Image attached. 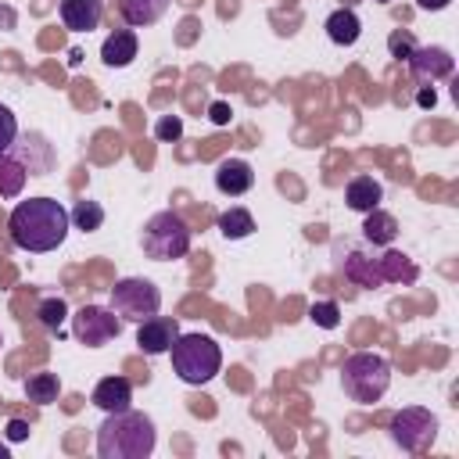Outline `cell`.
<instances>
[{"mask_svg": "<svg viewBox=\"0 0 459 459\" xmlns=\"http://www.w3.org/2000/svg\"><path fill=\"white\" fill-rule=\"evenodd\" d=\"M68 208L54 197H29V201H18L11 219H7V230H11V240L22 247V251H54L57 244H65L68 237Z\"/></svg>", "mask_w": 459, "mask_h": 459, "instance_id": "cell-1", "label": "cell"}, {"mask_svg": "<svg viewBox=\"0 0 459 459\" xmlns=\"http://www.w3.org/2000/svg\"><path fill=\"white\" fill-rule=\"evenodd\" d=\"M154 452V423L143 412L122 409L108 412L97 427V455L100 459H147Z\"/></svg>", "mask_w": 459, "mask_h": 459, "instance_id": "cell-2", "label": "cell"}, {"mask_svg": "<svg viewBox=\"0 0 459 459\" xmlns=\"http://www.w3.org/2000/svg\"><path fill=\"white\" fill-rule=\"evenodd\" d=\"M169 351H172V369L183 384L201 387L222 369V351L208 333H179Z\"/></svg>", "mask_w": 459, "mask_h": 459, "instance_id": "cell-3", "label": "cell"}, {"mask_svg": "<svg viewBox=\"0 0 459 459\" xmlns=\"http://www.w3.org/2000/svg\"><path fill=\"white\" fill-rule=\"evenodd\" d=\"M341 384H344L351 402L373 405L391 387V362L384 355H377V351H355L341 366Z\"/></svg>", "mask_w": 459, "mask_h": 459, "instance_id": "cell-4", "label": "cell"}, {"mask_svg": "<svg viewBox=\"0 0 459 459\" xmlns=\"http://www.w3.org/2000/svg\"><path fill=\"white\" fill-rule=\"evenodd\" d=\"M190 251V226L176 212H158L143 226V255L154 262H176Z\"/></svg>", "mask_w": 459, "mask_h": 459, "instance_id": "cell-5", "label": "cell"}, {"mask_svg": "<svg viewBox=\"0 0 459 459\" xmlns=\"http://www.w3.org/2000/svg\"><path fill=\"white\" fill-rule=\"evenodd\" d=\"M111 308L129 319V323H143L151 316H158L161 308V290L151 283V280H140V276H129V280H118L111 287Z\"/></svg>", "mask_w": 459, "mask_h": 459, "instance_id": "cell-6", "label": "cell"}, {"mask_svg": "<svg viewBox=\"0 0 459 459\" xmlns=\"http://www.w3.org/2000/svg\"><path fill=\"white\" fill-rule=\"evenodd\" d=\"M391 437H394V445L402 452H423L437 437V420L427 409L409 405V409H402V412L391 416Z\"/></svg>", "mask_w": 459, "mask_h": 459, "instance_id": "cell-7", "label": "cell"}, {"mask_svg": "<svg viewBox=\"0 0 459 459\" xmlns=\"http://www.w3.org/2000/svg\"><path fill=\"white\" fill-rule=\"evenodd\" d=\"M72 333L75 341H82L86 348H100L111 337L122 333V316L115 308H100V305H82L72 316Z\"/></svg>", "mask_w": 459, "mask_h": 459, "instance_id": "cell-8", "label": "cell"}, {"mask_svg": "<svg viewBox=\"0 0 459 459\" xmlns=\"http://www.w3.org/2000/svg\"><path fill=\"white\" fill-rule=\"evenodd\" d=\"M405 61H409L412 79H420V82L445 79V75H452V68H455V57H452L445 47H416Z\"/></svg>", "mask_w": 459, "mask_h": 459, "instance_id": "cell-9", "label": "cell"}, {"mask_svg": "<svg viewBox=\"0 0 459 459\" xmlns=\"http://www.w3.org/2000/svg\"><path fill=\"white\" fill-rule=\"evenodd\" d=\"M179 337V323L169 319V316H151L143 323H136V344L147 351V355H165Z\"/></svg>", "mask_w": 459, "mask_h": 459, "instance_id": "cell-10", "label": "cell"}, {"mask_svg": "<svg viewBox=\"0 0 459 459\" xmlns=\"http://www.w3.org/2000/svg\"><path fill=\"white\" fill-rule=\"evenodd\" d=\"M215 186H219L222 194H230V197H240V194H247V190L255 186V172H251L247 161L226 158V161H219V169H215Z\"/></svg>", "mask_w": 459, "mask_h": 459, "instance_id": "cell-11", "label": "cell"}, {"mask_svg": "<svg viewBox=\"0 0 459 459\" xmlns=\"http://www.w3.org/2000/svg\"><path fill=\"white\" fill-rule=\"evenodd\" d=\"M104 4L100 0H61V22L72 32H90L100 25Z\"/></svg>", "mask_w": 459, "mask_h": 459, "instance_id": "cell-12", "label": "cell"}, {"mask_svg": "<svg viewBox=\"0 0 459 459\" xmlns=\"http://www.w3.org/2000/svg\"><path fill=\"white\" fill-rule=\"evenodd\" d=\"M136 50H140L136 32H133V29H118V32H111V36L104 39V47H100V61H104L108 68H126V65H133Z\"/></svg>", "mask_w": 459, "mask_h": 459, "instance_id": "cell-13", "label": "cell"}, {"mask_svg": "<svg viewBox=\"0 0 459 459\" xmlns=\"http://www.w3.org/2000/svg\"><path fill=\"white\" fill-rule=\"evenodd\" d=\"M129 402H133V384L126 377H104L93 387V405L104 412H122L129 409Z\"/></svg>", "mask_w": 459, "mask_h": 459, "instance_id": "cell-14", "label": "cell"}, {"mask_svg": "<svg viewBox=\"0 0 459 459\" xmlns=\"http://www.w3.org/2000/svg\"><path fill=\"white\" fill-rule=\"evenodd\" d=\"M344 201L351 212H373L380 201H384V186L373 179V176H355L348 186H344Z\"/></svg>", "mask_w": 459, "mask_h": 459, "instance_id": "cell-15", "label": "cell"}, {"mask_svg": "<svg viewBox=\"0 0 459 459\" xmlns=\"http://www.w3.org/2000/svg\"><path fill=\"white\" fill-rule=\"evenodd\" d=\"M165 11H169V0H118V14H122V22L133 25V29L154 25Z\"/></svg>", "mask_w": 459, "mask_h": 459, "instance_id": "cell-16", "label": "cell"}, {"mask_svg": "<svg viewBox=\"0 0 459 459\" xmlns=\"http://www.w3.org/2000/svg\"><path fill=\"white\" fill-rule=\"evenodd\" d=\"M326 36H330V43H337V47H351L359 36H362V22H359V14L351 11V7H337L330 18H326Z\"/></svg>", "mask_w": 459, "mask_h": 459, "instance_id": "cell-17", "label": "cell"}, {"mask_svg": "<svg viewBox=\"0 0 459 459\" xmlns=\"http://www.w3.org/2000/svg\"><path fill=\"white\" fill-rule=\"evenodd\" d=\"M344 276H348L355 287H380V283H384L377 258H366V255H359V251H351V255L344 258Z\"/></svg>", "mask_w": 459, "mask_h": 459, "instance_id": "cell-18", "label": "cell"}, {"mask_svg": "<svg viewBox=\"0 0 459 459\" xmlns=\"http://www.w3.org/2000/svg\"><path fill=\"white\" fill-rule=\"evenodd\" d=\"M362 233H366V240H373V244H391V240L398 237V222H394L391 212H384V208L377 204L373 212H366Z\"/></svg>", "mask_w": 459, "mask_h": 459, "instance_id": "cell-19", "label": "cell"}, {"mask_svg": "<svg viewBox=\"0 0 459 459\" xmlns=\"http://www.w3.org/2000/svg\"><path fill=\"white\" fill-rule=\"evenodd\" d=\"M377 265H380V276H384V283H394V280H402V283H412L416 276H420V269L405 258V255H398V251H387V255H380L377 258Z\"/></svg>", "mask_w": 459, "mask_h": 459, "instance_id": "cell-20", "label": "cell"}, {"mask_svg": "<svg viewBox=\"0 0 459 459\" xmlns=\"http://www.w3.org/2000/svg\"><path fill=\"white\" fill-rule=\"evenodd\" d=\"M25 394H29V402H36V405L57 402V394H61L57 373H32V377L25 380Z\"/></svg>", "mask_w": 459, "mask_h": 459, "instance_id": "cell-21", "label": "cell"}, {"mask_svg": "<svg viewBox=\"0 0 459 459\" xmlns=\"http://www.w3.org/2000/svg\"><path fill=\"white\" fill-rule=\"evenodd\" d=\"M25 176H29L25 165L4 151V154H0V194H4V197H18L22 186H25Z\"/></svg>", "mask_w": 459, "mask_h": 459, "instance_id": "cell-22", "label": "cell"}, {"mask_svg": "<svg viewBox=\"0 0 459 459\" xmlns=\"http://www.w3.org/2000/svg\"><path fill=\"white\" fill-rule=\"evenodd\" d=\"M251 230H255V219H251L247 208H230V212L219 215V233L226 240H244Z\"/></svg>", "mask_w": 459, "mask_h": 459, "instance_id": "cell-23", "label": "cell"}, {"mask_svg": "<svg viewBox=\"0 0 459 459\" xmlns=\"http://www.w3.org/2000/svg\"><path fill=\"white\" fill-rule=\"evenodd\" d=\"M36 316H39V326H43V330L61 333V323L68 319V305H65L61 298H43L39 308H36Z\"/></svg>", "mask_w": 459, "mask_h": 459, "instance_id": "cell-24", "label": "cell"}, {"mask_svg": "<svg viewBox=\"0 0 459 459\" xmlns=\"http://www.w3.org/2000/svg\"><path fill=\"white\" fill-rule=\"evenodd\" d=\"M72 215V222L79 226V230H86V233H93V230H100V222H104V208L97 204V201H75V208L68 212Z\"/></svg>", "mask_w": 459, "mask_h": 459, "instance_id": "cell-25", "label": "cell"}, {"mask_svg": "<svg viewBox=\"0 0 459 459\" xmlns=\"http://www.w3.org/2000/svg\"><path fill=\"white\" fill-rule=\"evenodd\" d=\"M308 316H312V323L323 326V330H333V326L341 323V308H337L333 301H316V305L308 308Z\"/></svg>", "mask_w": 459, "mask_h": 459, "instance_id": "cell-26", "label": "cell"}, {"mask_svg": "<svg viewBox=\"0 0 459 459\" xmlns=\"http://www.w3.org/2000/svg\"><path fill=\"white\" fill-rule=\"evenodd\" d=\"M416 47H420V43H416L412 32H405V29H394V32L387 36V50H391V57H398V61H405Z\"/></svg>", "mask_w": 459, "mask_h": 459, "instance_id": "cell-27", "label": "cell"}, {"mask_svg": "<svg viewBox=\"0 0 459 459\" xmlns=\"http://www.w3.org/2000/svg\"><path fill=\"white\" fill-rule=\"evenodd\" d=\"M14 140H18V122H14L11 108H7V104H0V154H4Z\"/></svg>", "mask_w": 459, "mask_h": 459, "instance_id": "cell-28", "label": "cell"}, {"mask_svg": "<svg viewBox=\"0 0 459 459\" xmlns=\"http://www.w3.org/2000/svg\"><path fill=\"white\" fill-rule=\"evenodd\" d=\"M179 133H183V122H179L176 115H165V118H158V126H154V136H158V140H179Z\"/></svg>", "mask_w": 459, "mask_h": 459, "instance_id": "cell-29", "label": "cell"}, {"mask_svg": "<svg viewBox=\"0 0 459 459\" xmlns=\"http://www.w3.org/2000/svg\"><path fill=\"white\" fill-rule=\"evenodd\" d=\"M29 437V423L25 420H7V441H25Z\"/></svg>", "mask_w": 459, "mask_h": 459, "instance_id": "cell-30", "label": "cell"}, {"mask_svg": "<svg viewBox=\"0 0 459 459\" xmlns=\"http://www.w3.org/2000/svg\"><path fill=\"white\" fill-rule=\"evenodd\" d=\"M208 115H212V122H215V126H226V122H230V108H226L222 100H215V104L208 108Z\"/></svg>", "mask_w": 459, "mask_h": 459, "instance_id": "cell-31", "label": "cell"}, {"mask_svg": "<svg viewBox=\"0 0 459 459\" xmlns=\"http://www.w3.org/2000/svg\"><path fill=\"white\" fill-rule=\"evenodd\" d=\"M14 22H18V14L11 7H0V29H14Z\"/></svg>", "mask_w": 459, "mask_h": 459, "instance_id": "cell-32", "label": "cell"}, {"mask_svg": "<svg viewBox=\"0 0 459 459\" xmlns=\"http://www.w3.org/2000/svg\"><path fill=\"white\" fill-rule=\"evenodd\" d=\"M416 104H420V108H434V104H437V97H434V90H420V97H416Z\"/></svg>", "mask_w": 459, "mask_h": 459, "instance_id": "cell-33", "label": "cell"}, {"mask_svg": "<svg viewBox=\"0 0 459 459\" xmlns=\"http://www.w3.org/2000/svg\"><path fill=\"white\" fill-rule=\"evenodd\" d=\"M416 4H420L423 11H445V7L452 4V0H416Z\"/></svg>", "mask_w": 459, "mask_h": 459, "instance_id": "cell-34", "label": "cell"}, {"mask_svg": "<svg viewBox=\"0 0 459 459\" xmlns=\"http://www.w3.org/2000/svg\"><path fill=\"white\" fill-rule=\"evenodd\" d=\"M0 459H7V448H4V445H0Z\"/></svg>", "mask_w": 459, "mask_h": 459, "instance_id": "cell-35", "label": "cell"}, {"mask_svg": "<svg viewBox=\"0 0 459 459\" xmlns=\"http://www.w3.org/2000/svg\"><path fill=\"white\" fill-rule=\"evenodd\" d=\"M377 4H387V0H377Z\"/></svg>", "mask_w": 459, "mask_h": 459, "instance_id": "cell-36", "label": "cell"}, {"mask_svg": "<svg viewBox=\"0 0 459 459\" xmlns=\"http://www.w3.org/2000/svg\"><path fill=\"white\" fill-rule=\"evenodd\" d=\"M0 344H4V337H0Z\"/></svg>", "mask_w": 459, "mask_h": 459, "instance_id": "cell-37", "label": "cell"}]
</instances>
